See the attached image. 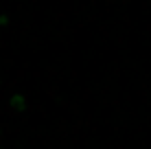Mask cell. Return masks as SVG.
Masks as SVG:
<instances>
[{
	"label": "cell",
	"mask_w": 151,
	"mask_h": 149,
	"mask_svg": "<svg viewBox=\"0 0 151 149\" xmlns=\"http://www.w3.org/2000/svg\"><path fill=\"white\" fill-rule=\"evenodd\" d=\"M9 107H11L13 112H27L29 107V101L24 94H20V92H13L11 96H9Z\"/></svg>",
	"instance_id": "cell-1"
},
{
	"label": "cell",
	"mask_w": 151,
	"mask_h": 149,
	"mask_svg": "<svg viewBox=\"0 0 151 149\" xmlns=\"http://www.w3.org/2000/svg\"><path fill=\"white\" fill-rule=\"evenodd\" d=\"M0 136H2V130H0Z\"/></svg>",
	"instance_id": "cell-3"
},
{
	"label": "cell",
	"mask_w": 151,
	"mask_h": 149,
	"mask_svg": "<svg viewBox=\"0 0 151 149\" xmlns=\"http://www.w3.org/2000/svg\"><path fill=\"white\" fill-rule=\"evenodd\" d=\"M0 27H9V15L7 13H0Z\"/></svg>",
	"instance_id": "cell-2"
}]
</instances>
